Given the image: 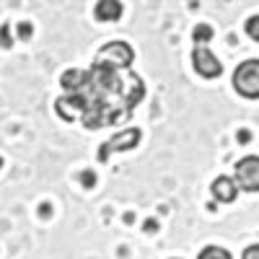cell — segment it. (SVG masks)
Returning a JSON list of instances; mask_svg holds the SVG:
<instances>
[{"label": "cell", "instance_id": "1", "mask_svg": "<svg viewBox=\"0 0 259 259\" xmlns=\"http://www.w3.org/2000/svg\"><path fill=\"white\" fill-rule=\"evenodd\" d=\"M135 52L127 41L104 45L91 68H73L60 75L62 96L55 109L62 119H78L85 130L122 124L145 99V83L133 70Z\"/></svg>", "mask_w": 259, "mask_h": 259}, {"label": "cell", "instance_id": "2", "mask_svg": "<svg viewBox=\"0 0 259 259\" xmlns=\"http://www.w3.org/2000/svg\"><path fill=\"white\" fill-rule=\"evenodd\" d=\"M233 89L244 99H256L259 96V60H244L233 73Z\"/></svg>", "mask_w": 259, "mask_h": 259}, {"label": "cell", "instance_id": "3", "mask_svg": "<svg viewBox=\"0 0 259 259\" xmlns=\"http://www.w3.org/2000/svg\"><path fill=\"white\" fill-rule=\"evenodd\" d=\"M140 138H143L140 127H124L122 133L112 135L109 140L104 143V148L99 150V161H106L112 150H114V153H122V150H133V148L140 143Z\"/></svg>", "mask_w": 259, "mask_h": 259}, {"label": "cell", "instance_id": "4", "mask_svg": "<svg viewBox=\"0 0 259 259\" xmlns=\"http://www.w3.org/2000/svg\"><path fill=\"white\" fill-rule=\"evenodd\" d=\"M236 168V187H241L246 192H256L259 189V158L256 156H246L239 163L233 166Z\"/></svg>", "mask_w": 259, "mask_h": 259}, {"label": "cell", "instance_id": "5", "mask_svg": "<svg viewBox=\"0 0 259 259\" xmlns=\"http://www.w3.org/2000/svg\"><path fill=\"white\" fill-rule=\"evenodd\" d=\"M192 65H194V70H197V75H202V78H221V73H223L221 60L207 47H194L192 50Z\"/></svg>", "mask_w": 259, "mask_h": 259}, {"label": "cell", "instance_id": "6", "mask_svg": "<svg viewBox=\"0 0 259 259\" xmlns=\"http://www.w3.org/2000/svg\"><path fill=\"white\" fill-rule=\"evenodd\" d=\"M210 192L218 202H233L236 194H239V187H236V182L231 177H218L210 184Z\"/></svg>", "mask_w": 259, "mask_h": 259}, {"label": "cell", "instance_id": "7", "mask_svg": "<svg viewBox=\"0 0 259 259\" xmlns=\"http://www.w3.org/2000/svg\"><path fill=\"white\" fill-rule=\"evenodd\" d=\"M122 3L119 0H101V3H96V8H94V13H96V18L99 21H117L119 16H122Z\"/></svg>", "mask_w": 259, "mask_h": 259}, {"label": "cell", "instance_id": "8", "mask_svg": "<svg viewBox=\"0 0 259 259\" xmlns=\"http://www.w3.org/2000/svg\"><path fill=\"white\" fill-rule=\"evenodd\" d=\"M192 39H194V47H207V41L212 39V26L210 24H197L192 31Z\"/></svg>", "mask_w": 259, "mask_h": 259}, {"label": "cell", "instance_id": "9", "mask_svg": "<svg viewBox=\"0 0 259 259\" xmlns=\"http://www.w3.org/2000/svg\"><path fill=\"white\" fill-rule=\"evenodd\" d=\"M197 259H233V256H231V251L223 249V246H205Z\"/></svg>", "mask_w": 259, "mask_h": 259}, {"label": "cell", "instance_id": "10", "mask_svg": "<svg viewBox=\"0 0 259 259\" xmlns=\"http://www.w3.org/2000/svg\"><path fill=\"white\" fill-rule=\"evenodd\" d=\"M246 31H249V36H251L254 41H259V16H251V18L246 21Z\"/></svg>", "mask_w": 259, "mask_h": 259}, {"label": "cell", "instance_id": "11", "mask_svg": "<svg viewBox=\"0 0 259 259\" xmlns=\"http://www.w3.org/2000/svg\"><path fill=\"white\" fill-rule=\"evenodd\" d=\"M241 259H259V244H251V246H246Z\"/></svg>", "mask_w": 259, "mask_h": 259}, {"label": "cell", "instance_id": "12", "mask_svg": "<svg viewBox=\"0 0 259 259\" xmlns=\"http://www.w3.org/2000/svg\"><path fill=\"white\" fill-rule=\"evenodd\" d=\"M83 182L89 184V187H94V184H96V174H91V171H85V174H83Z\"/></svg>", "mask_w": 259, "mask_h": 259}]
</instances>
